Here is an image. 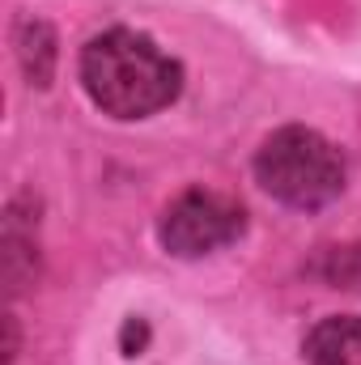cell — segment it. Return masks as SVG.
Segmentation results:
<instances>
[{
    "label": "cell",
    "instance_id": "obj_1",
    "mask_svg": "<svg viewBox=\"0 0 361 365\" xmlns=\"http://www.w3.org/2000/svg\"><path fill=\"white\" fill-rule=\"evenodd\" d=\"M81 81L106 115L141 119L175 102L179 64L136 30H106L81 56Z\"/></svg>",
    "mask_w": 361,
    "mask_h": 365
},
{
    "label": "cell",
    "instance_id": "obj_2",
    "mask_svg": "<svg viewBox=\"0 0 361 365\" xmlns=\"http://www.w3.org/2000/svg\"><path fill=\"white\" fill-rule=\"evenodd\" d=\"M255 175L264 191L289 208H323L345 187V158L327 136L310 128H280L264 140Z\"/></svg>",
    "mask_w": 361,
    "mask_h": 365
},
{
    "label": "cell",
    "instance_id": "obj_3",
    "mask_svg": "<svg viewBox=\"0 0 361 365\" xmlns=\"http://www.w3.org/2000/svg\"><path fill=\"white\" fill-rule=\"evenodd\" d=\"M238 234H243V204L221 191H208V187L183 191L162 217V242H166V251H175L183 259L221 251Z\"/></svg>",
    "mask_w": 361,
    "mask_h": 365
},
{
    "label": "cell",
    "instance_id": "obj_4",
    "mask_svg": "<svg viewBox=\"0 0 361 365\" xmlns=\"http://www.w3.org/2000/svg\"><path fill=\"white\" fill-rule=\"evenodd\" d=\"M306 365H361V319H323L306 340Z\"/></svg>",
    "mask_w": 361,
    "mask_h": 365
}]
</instances>
